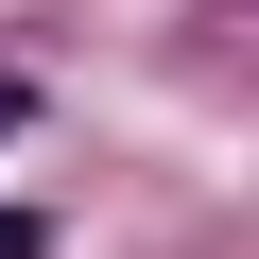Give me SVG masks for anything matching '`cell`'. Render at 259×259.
Returning <instances> with one entry per match:
<instances>
[{
    "mask_svg": "<svg viewBox=\"0 0 259 259\" xmlns=\"http://www.w3.org/2000/svg\"><path fill=\"white\" fill-rule=\"evenodd\" d=\"M0 259H52V225H35V207H0Z\"/></svg>",
    "mask_w": 259,
    "mask_h": 259,
    "instance_id": "6da1fadb",
    "label": "cell"
},
{
    "mask_svg": "<svg viewBox=\"0 0 259 259\" xmlns=\"http://www.w3.org/2000/svg\"><path fill=\"white\" fill-rule=\"evenodd\" d=\"M18 121H35V87H18V69H0V139H18Z\"/></svg>",
    "mask_w": 259,
    "mask_h": 259,
    "instance_id": "7a4b0ae2",
    "label": "cell"
}]
</instances>
